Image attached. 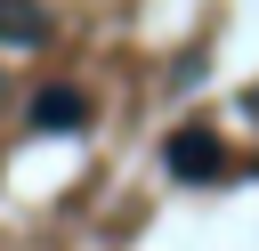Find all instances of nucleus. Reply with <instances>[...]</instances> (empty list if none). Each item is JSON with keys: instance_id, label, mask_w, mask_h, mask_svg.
<instances>
[{"instance_id": "nucleus-1", "label": "nucleus", "mask_w": 259, "mask_h": 251, "mask_svg": "<svg viewBox=\"0 0 259 251\" xmlns=\"http://www.w3.org/2000/svg\"><path fill=\"white\" fill-rule=\"evenodd\" d=\"M162 162H170V178H219L227 170V154H219V130H202V121H186V130H170V146H162Z\"/></svg>"}, {"instance_id": "nucleus-2", "label": "nucleus", "mask_w": 259, "mask_h": 251, "mask_svg": "<svg viewBox=\"0 0 259 251\" xmlns=\"http://www.w3.org/2000/svg\"><path fill=\"white\" fill-rule=\"evenodd\" d=\"M32 121H40V130H81V121H89V97H81V89H40V97H32Z\"/></svg>"}, {"instance_id": "nucleus-3", "label": "nucleus", "mask_w": 259, "mask_h": 251, "mask_svg": "<svg viewBox=\"0 0 259 251\" xmlns=\"http://www.w3.org/2000/svg\"><path fill=\"white\" fill-rule=\"evenodd\" d=\"M0 40H8V49H40V40H49V16H40L32 0H0Z\"/></svg>"}]
</instances>
